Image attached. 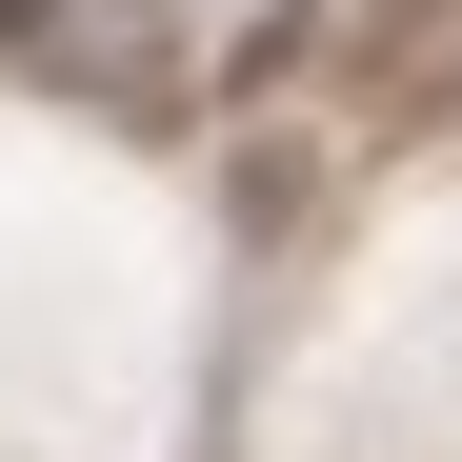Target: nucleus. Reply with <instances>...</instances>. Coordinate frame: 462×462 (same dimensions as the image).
<instances>
[{"label": "nucleus", "mask_w": 462, "mask_h": 462, "mask_svg": "<svg viewBox=\"0 0 462 462\" xmlns=\"http://www.w3.org/2000/svg\"><path fill=\"white\" fill-rule=\"evenodd\" d=\"M0 21H41V0H0Z\"/></svg>", "instance_id": "f257e3e1"}]
</instances>
